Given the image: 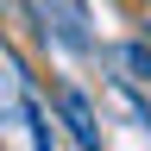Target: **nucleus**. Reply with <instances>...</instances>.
Segmentation results:
<instances>
[{"label":"nucleus","instance_id":"obj_1","mask_svg":"<svg viewBox=\"0 0 151 151\" xmlns=\"http://www.w3.org/2000/svg\"><path fill=\"white\" fill-rule=\"evenodd\" d=\"M57 113H63L69 139L82 145V151H101V120H94V107H88L82 88H57Z\"/></svg>","mask_w":151,"mask_h":151},{"label":"nucleus","instance_id":"obj_2","mask_svg":"<svg viewBox=\"0 0 151 151\" xmlns=\"http://www.w3.org/2000/svg\"><path fill=\"white\" fill-rule=\"evenodd\" d=\"M113 63L132 69V82H145V88H151V44H120V50H113Z\"/></svg>","mask_w":151,"mask_h":151},{"label":"nucleus","instance_id":"obj_3","mask_svg":"<svg viewBox=\"0 0 151 151\" xmlns=\"http://www.w3.org/2000/svg\"><path fill=\"white\" fill-rule=\"evenodd\" d=\"M25 126H32V151H50V126H44V107L25 101Z\"/></svg>","mask_w":151,"mask_h":151},{"label":"nucleus","instance_id":"obj_4","mask_svg":"<svg viewBox=\"0 0 151 151\" xmlns=\"http://www.w3.org/2000/svg\"><path fill=\"white\" fill-rule=\"evenodd\" d=\"M145 44H151V19H145Z\"/></svg>","mask_w":151,"mask_h":151}]
</instances>
